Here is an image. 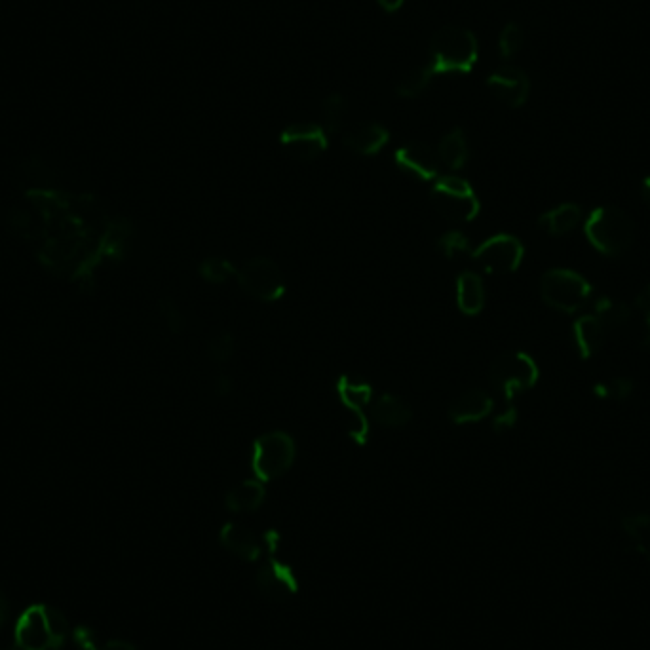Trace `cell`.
Wrapping results in <instances>:
<instances>
[{"label": "cell", "mask_w": 650, "mask_h": 650, "mask_svg": "<svg viewBox=\"0 0 650 650\" xmlns=\"http://www.w3.org/2000/svg\"><path fill=\"white\" fill-rule=\"evenodd\" d=\"M92 650H137L130 641H124V639H111V641H105L101 645L94 643Z\"/></svg>", "instance_id": "74e56055"}, {"label": "cell", "mask_w": 650, "mask_h": 650, "mask_svg": "<svg viewBox=\"0 0 650 650\" xmlns=\"http://www.w3.org/2000/svg\"><path fill=\"white\" fill-rule=\"evenodd\" d=\"M593 394L601 400H607L611 398V390H609V383H597L593 386Z\"/></svg>", "instance_id": "60d3db41"}, {"label": "cell", "mask_w": 650, "mask_h": 650, "mask_svg": "<svg viewBox=\"0 0 650 650\" xmlns=\"http://www.w3.org/2000/svg\"><path fill=\"white\" fill-rule=\"evenodd\" d=\"M593 287L571 268H552L540 280L542 301L563 314H576L592 299Z\"/></svg>", "instance_id": "5b68a950"}, {"label": "cell", "mask_w": 650, "mask_h": 650, "mask_svg": "<svg viewBox=\"0 0 650 650\" xmlns=\"http://www.w3.org/2000/svg\"><path fill=\"white\" fill-rule=\"evenodd\" d=\"M474 261L489 274H512L521 267L525 248L512 234H495L472 251Z\"/></svg>", "instance_id": "30bf717a"}, {"label": "cell", "mask_w": 650, "mask_h": 650, "mask_svg": "<svg viewBox=\"0 0 650 650\" xmlns=\"http://www.w3.org/2000/svg\"><path fill=\"white\" fill-rule=\"evenodd\" d=\"M8 620H10V601L4 593L0 592V630L6 626Z\"/></svg>", "instance_id": "f35d334b"}, {"label": "cell", "mask_w": 650, "mask_h": 650, "mask_svg": "<svg viewBox=\"0 0 650 650\" xmlns=\"http://www.w3.org/2000/svg\"><path fill=\"white\" fill-rule=\"evenodd\" d=\"M607 325L603 324L595 314L580 316L573 325V341L578 354L584 360L593 358L607 341Z\"/></svg>", "instance_id": "ac0fdd59"}, {"label": "cell", "mask_w": 650, "mask_h": 650, "mask_svg": "<svg viewBox=\"0 0 650 650\" xmlns=\"http://www.w3.org/2000/svg\"><path fill=\"white\" fill-rule=\"evenodd\" d=\"M523 42H525V33L523 29L510 21L504 25V29L500 31V37H498V50H500V56L504 59L514 58L517 52L523 48Z\"/></svg>", "instance_id": "f546056e"}, {"label": "cell", "mask_w": 650, "mask_h": 650, "mask_svg": "<svg viewBox=\"0 0 650 650\" xmlns=\"http://www.w3.org/2000/svg\"><path fill=\"white\" fill-rule=\"evenodd\" d=\"M346 115V99L341 94H329L322 103V122L320 126L324 128L327 135H335L341 132Z\"/></svg>", "instance_id": "484cf974"}, {"label": "cell", "mask_w": 650, "mask_h": 650, "mask_svg": "<svg viewBox=\"0 0 650 650\" xmlns=\"http://www.w3.org/2000/svg\"><path fill=\"white\" fill-rule=\"evenodd\" d=\"M160 316L164 318V322H166L168 329L172 333H183L185 331V325H187L185 314L170 297H164L160 301Z\"/></svg>", "instance_id": "1f68e13d"}, {"label": "cell", "mask_w": 650, "mask_h": 650, "mask_svg": "<svg viewBox=\"0 0 650 650\" xmlns=\"http://www.w3.org/2000/svg\"><path fill=\"white\" fill-rule=\"evenodd\" d=\"M257 588L270 599H284L299 590L295 573L276 559H272L257 573Z\"/></svg>", "instance_id": "2e32d148"}, {"label": "cell", "mask_w": 650, "mask_h": 650, "mask_svg": "<svg viewBox=\"0 0 650 650\" xmlns=\"http://www.w3.org/2000/svg\"><path fill=\"white\" fill-rule=\"evenodd\" d=\"M198 272L210 284H225V282H229L230 278H234L238 274V270L225 257H208V259H204L200 263V267H198Z\"/></svg>", "instance_id": "83f0119b"}, {"label": "cell", "mask_w": 650, "mask_h": 650, "mask_svg": "<svg viewBox=\"0 0 650 650\" xmlns=\"http://www.w3.org/2000/svg\"><path fill=\"white\" fill-rule=\"evenodd\" d=\"M649 527L650 516L639 514V516H630L624 519V529H626L631 536H637V538L643 535Z\"/></svg>", "instance_id": "e575fe53"}, {"label": "cell", "mask_w": 650, "mask_h": 650, "mask_svg": "<svg viewBox=\"0 0 650 650\" xmlns=\"http://www.w3.org/2000/svg\"><path fill=\"white\" fill-rule=\"evenodd\" d=\"M436 248H438L440 255H443L445 259H455V257L466 255V253L472 251L470 240L460 230L443 232L440 238H438V242H436Z\"/></svg>", "instance_id": "f1b7e54d"}, {"label": "cell", "mask_w": 650, "mask_h": 650, "mask_svg": "<svg viewBox=\"0 0 650 650\" xmlns=\"http://www.w3.org/2000/svg\"><path fill=\"white\" fill-rule=\"evenodd\" d=\"M430 202L434 210L451 223H470L481 210L478 194L459 175L438 177L430 191Z\"/></svg>", "instance_id": "8992f818"}, {"label": "cell", "mask_w": 650, "mask_h": 650, "mask_svg": "<svg viewBox=\"0 0 650 650\" xmlns=\"http://www.w3.org/2000/svg\"><path fill=\"white\" fill-rule=\"evenodd\" d=\"M493 411V398L481 390L472 388L462 392L455 402L449 405V419L455 424H472L483 421Z\"/></svg>", "instance_id": "9a60e30c"}, {"label": "cell", "mask_w": 650, "mask_h": 650, "mask_svg": "<svg viewBox=\"0 0 650 650\" xmlns=\"http://www.w3.org/2000/svg\"><path fill=\"white\" fill-rule=\"evenodd\" d=\"M265 542H267L270 552H276V546L280 544V535L276 531H268L265 535Z\"/></svg>", "instance_id": "7bdbcfd3"}, {"label": "cell", "mask_w": 650, "mask_h": 650, "mask_svg": "<svg viewBox=\"0 0 650 650\" xmlns=\"http://www.w3.org/2000/svg\"><path fill=\"white\" fill-rule=\"evenodd\" d=\"M394 162L403 173L422 183H430L440 177L441 164L438 153L421 141H413L400 147L394 154Z\"/></svg>", "instance_id": "5bb4252c"}, {"label": "cell", "mask_w": 650, "mask_h": 650, "mask_svg": "<svg viewBox=\"0 0 650 650\" xmlns=\"http://www.w3.org/2000/svg\"><path fill=\"white\" fill-rule=\"evenodd\" d=\"M327 137L329 135L325 134L320 124L297 122L284 128V132L280 134V145L295 160L308 162L320 158L327 151L329 145Z\"/></svg>", "instance_id": "7c38bea8"}, {"label": "cell", "mask_w": 650, "mask_h": 650, "mask_svg": "<svg viewBox=\"0 0 650 650\" xmlns=\"http://www.w3.org/2000/svg\"><path fill=\"white\" fill-rule=\"evenodd\" d=\"M40 265L69 282H90L105 261L124 257L134 227L111 217L94 196L35 187L8 215Z\"/></svg>", "instance_id": "6da1fadb"}, {"label": "cell", "mask_w": 650, "mask_h": 650, "mask_svg": "<svg viewBox=\"0 0 650 650\" xmlns=\"http://www.w3.org/2000/svg\"><path fill=\"white\" fill-rule=\"evenodd\" d=\"M430 61L426 63L434 77L451 73H470L479 59L478 37L459 25H445L438 29L430 44Z\"/></svg>", "instance_id": "7a4b0ae2"}, {"label": "cell", "mask_w": 650, "mask_h": 650, "mask_svg": "<svg viewBox=\"0 0 650 650\" xmlns=\"http://www.w3.org/2000/svg\"><path fill=\"white\" fill-rule=\"evenodd\" d=\"M593 314L607 325V329H611L630 322L631 308L626 303H620L611 297H599L593 303Z\"/></svg>", "instance_id": "d4e9b609"}, {"label": "cell", "mask_w": 650, "mask_h": 650, "mask_svg": "<svg viewBox=\"0 0 650 650\" xmlns=\"http://www.w3.org/2000/svg\"><path fill=\"white\" fill-rule=\"evenodd\" d=\"M635 306H637V310L641 312V316L645 318V322L650 327V284L637 295Z\"/></svg>", "instance_id": "d590c367"}, {"label": "cell", "mask_w": 650, "mask_h": 650, "mask_svg": "<svg viewBox=\"0 0 650 650\" xmlns=\"http://www.w3.org/2000/svg\"><path fill=\"white\" fill-rule=\"evenodd\" d=\"M487 86L508 107H523L531 96V80L516 65H502L487 78Z\"/></svg>", "instance_id": "4fadbf2b"}, {"label": "cell", "mask_w": 650, "mask_h": 650, "mask_svg": "<svg viewBox=\"0 0 650 650\" xmlns=\"http://www.w3.org/2000/svg\"><path fill=\"white\" fill-rule=\"evenodd\" d=\"M584 232L601 255L620 257L635 242V225L630 215L616 206H599L586 217Z\"/></svg>", "instance_id": "277c9868"}, {"label": "cell", "mask_w": 650, "mask_h": 650, "mask_svg": "<svg viewBox=\"0 0 650 650\" xmlns=\"http://www.w3.org/2000/svg\"><path fill=\"white\" fill-rule=\"evenodd\" d=\"M377 4L381 6V10L386 14H396L405 4V0H377Z\"/></svg>", "instance_id": "ab89813d"}, {"label": "cell", "mask_w": 650, "mask_h": 650, "mask_svg": "<svg viewBox=\"0 0 650 650\" xmlns=\"http://www.w3.org/2000/svg\"><path fill=\"white\" fill-rule=\"evenodd\" d=\"M580 223H582V210L576 204H573V202L559 204V206H555L552 210L542 213L540 219H538L540 229L548 232L550 236H567Z\"/></svg>", "instance_id": "44dd1931"}, {"label": "cell", "mask_w": 650, "mask_h": 650, "mask_svg": "<svg viewBox=\"0 0 650 650\" xmlns=\"http://www.w3.org/2000/svg\"><path fill=\"white\" fill-rule=\"evenodd\" d=\"M208 358L215 364H227L234 356V337L230 333H219L215 337H211L206 346Z\"/></svg>", "instance_id": "4dcf8cb0"}, {"label": "cell", "mask_w": 650, "mask_h": 650, "mask_svg": "<svg viewBox=\"0 0 650 650\" xmlns=\"http://www.w3.org/2000/svg\"><path fill=\"white\" fill-rule=\"evenodd\" d=\"M390 141V132L379 122H367L343 137L346 149L362 156L379 154Z\"/></svg>", "instance_id": "d6986e66"}, {"label": "cell", "mask_w": 650, "mask_h": 650, "mask_svg": "<svg viewBox=\"0 0 650 650\" xmlns=\"http://www.w3.org/2000/svg\"><path fill=\"white\" fill-rule=\"evenodd\" d=\"M236 278L249 297L263 303H274L286 293L284 272L268 257L249 259L238 270Z\"/></svg>", "instance_id": "9c48e42d"}, {"label": "cell", "mask_w": 650, "mask_h": 650, "mask_svg": "<svg viewBox=\"0 0 650 650\" xmlns=\"http://www.w3.org/2000/svg\"><path fill=\"white\" fill-rule=\"evenodd\" d=\"M457 306L464 316H478L485 306V286L476 272H462L457 278Z\"/></svg>", "instance_id": "7402d4cb"}, {"label": "cell", "mask_w": 650, "mask_h": 650, "mask_svg": "<svg viewBox=\"0 0 650 650\" xmlns=\"http://www.w3.org/2000/svg\"><path fill=\"white\" fill-rule=\"evenodd\" d=\"M219 542L227 552L240 557L242 561H248V563L257 561L263 554L259 538L242 523H234V521L225 523L219 531Z\"/></svg>", "instance_id": "e0dca14e"}, {"label": "cell", "mask_w": 650, "mask_h": 650, "mask_svg": "<svg viewBox=\"0 0 650 650\" xmlns=\"http://www.w3.org/2000/svg\"><path fill=\"white\" fill-rule=\"evenodd\" d=\"M267 498L265 483L259 479H246L232 487L225 495V506L234 514H249L257 512Z\"/></svg>", "instance_id": "ffe728a7"}, {"label": "cell", "mask_w": 650, "mask_h": 650, "mask_svg": "<svg viewBox=\"0 0 650 650\" xmlns=\"http://www.w3.org/2000/svg\"><path fill=\"white\" fill-rule=\"evenodd\" d=\"M71 633L63 612L33 605L21 614L14 626V645L18 650H59Z\"/></svg>", "instance_id": "3957f363"}, {"label": "cell", "mask_w": 650, "mask_h": 650, "mask_svg": "<svg viewBox=\"0 0 650 650\" xmlns=\"http://www.w3.org/2000/svg\"><path fill=\"white\" fill-rule=\"evenodd\" d=\"M232 379H230L229 375H219L217 379H215V383H213V392H215V396L217 398H227V396H230L232 394Z\"/></svg>", "instance_id": "8d00e7d4"}, {"label": "cell", "mask_w": 650, "mask_h": 650, "mask_svg": "<svg viewBox=\"0 0 650 650\" xmlns=\"http://www.w3.org/2000/svg\"><path fill=\"white\" fill-rule=\"evenodd\" d=\"M339 400L345 403L350 419H348V434L358 445H365L369 440V419L364 407L373 398V388L369 384L354 381L350 377H341L337 383Z\"/></svg>", "instance_id": "8fae6325"}, {"label": "cell", "mask_w": 650, "mask_h": 650, "mask_svg": "<svg viewBox=\"0 0 650 650\" xmlns=\"http://www.w3.org/2000/svg\"><path fill=\"white\" fill-rule=\"evenodd\" d=\"M639 194L643 198V202L650 206V175H647L643 181H641V187H639Z\"/></svg>", "instance_id": "b9f144b4"}, {"label": "cell", "mask_w": 650, "mask_h": 650, "mask_svg": "<svg viewBox=\"0 0 650 650\" xmlns=\"http://www.w3.org/2000/svg\"><path fill=\"white\" fill-rule=\"evenodd\" d=\"M633 388H635L633 381L628 379V377H616V379H612L611 383H609L611 398L618 400V402L628 400L631 394H633Z\"/></svg>", "instance_id": "d6a6232c"}, {"label": "cell", "mask_w": 650, "mask_h": 650, "mask_svg": "<svg viewBox=\"0 0 650 650\" xmlns=\"http://www.w3.org/2000/svg\"><path fill=\"white\" fill-rule=\"evenodd\" d=\"M516 422L517 409L514 405H508V409H506L504 413H500V415H497V417L493 419V428H495L497 434H504V432L512 430V428L516 426Z\"/></svg>", "instance_id": "836d02e7"}, {"label": "cell", "mask_w": 650, "mask_h": 650, "mask_svg": "<svg viewBox=\"0 0 650 650\" xmlns=\"http://www.w3.org/2000/svg\"><path fill=\"white\" fill-rule=\"evenodd\" d=\"M436 153L440 158L441 166L449 168L451 172L462 170L470 158V147H468V139L464 132L460 128L447 132L441 137Z\"/></svg>", "instance_id": "603a6c76"}, {"label": "cell", "mask_w": 650, "mask_h": 650, "mask_svg": "<svg viewBox=\"0 0 650 650\" xmlns=\"http://www.w3.org/2000/svg\"><path fill=\"white\" fill-rule=\"evenodd\" d=\"M489 379L502 392L506 402H514L517 394L531 390L538 383L540 371L529 354L504 352L491 364Z\"/></svg>", "instance_id": "ba28073f"}, {"label": "cell", "mask_w": 650, "mask_h": 650, "mask_svg": "<svg viewBox=\"0 0 650 650\" xmlns=\"http://www.w3.org/2000/svg\"><path fill=\"white\" fill-rule=\"evenodd\" d=\"M295 441L286 432H268L259 436L251 451V470L263 483L282 478L295 462Z\"/></svg>", "instance_id": "52a82bcc"}, {"label": "cell", "mask_w": 650, "mask_h": 650, "mask_svg": "<svg viewBox=\"0 0 650 650\" xmlns=\"http://www.w3.org/2000/svg\"><path fill=\"white\" fill-rule=\"evenodd\" d=\"M373 419L384 428H402L413 419V409L392 394H383L373 403Z\"/></svg>", "instance_id": "cb8c5ba5"}, {"label": "cell", "mask_w": 650, "mask_h": 650, "mask_svg": "<svg viewBox=\"0 0 650 650\" xmlns=\"http://www.w3.org/2000/svg\"><path fill=\"white\" fill-rule=\"evenodd\" d=\"M432 71L428 65H422V67H417L413 71H409L405 77L398 82L396 86V94L400 97H405V99H415V97L422 96L430 82H432Z\"/></svg>", "instance_id": "4316f807"}]
</instances>
